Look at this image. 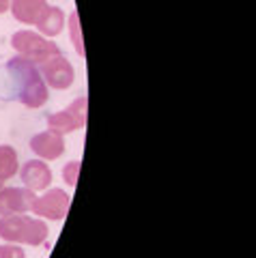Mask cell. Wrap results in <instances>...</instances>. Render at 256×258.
Masks as SVG:
<instances>
[{
	"label": "cell",
	"mask_w": 256,
	"mask_h": 258,
	"mask_svg": "<svg viewBox=\"0 0 256 258\" xmlns=\"http://www.w3.org/2000/svg\"><path fill=\"white\" fill-rule=\"evenodd\" d=\"M7 71H9L13 84V95L22 106L33 110L45 106L50 93H47V84L43 82L41 74H39V67L33 60L24 58V56H13L7 62Z\"/></svg>",
	"instance_id": "cell-1"
},
{
	"label": "cell",
	"mask_w": 256,
	"mask_h": 258,
	"mask_svg": "<svg viewBox=\"0 0 256 258\" xmlns=\"http://www.w3.org/2000/svg\"><path fill=\"white\" fill-rule=\"evenodd\" d=\"M47 224L39 217L28 215H3L0 217V239L15 245H41L45 243Z\"/></svg>",
	"instance_id": "cell-2"
},
{
	"label": "cell",
	"mask_w": 256,
	"mask_h": 258,
	"mask_svg": "<svg viewBox=\"0 0 256 258\" xmlns=\"http://www.w3.org/2000/svg\"><path fill=\"white\" fill-rule=\"evenodd\" d=\"M11 45H13V50L18 52V56H24V58L33 60L35 64L43 62L45 58H50V56L60 54L58 45H56L54 41H50V39H45L43 35L33 32V30H18V32H13Z\"/></svg>",
	"instance_id": "cell-3"
},
{
	"label": "cell",
	"mask_w": 256,
	"mask_h": 258,
	"mask_svg": "<svg viewBox=\"0 0 256 258\" xmlns=\"http://www.w3.org/2000/svg\"><path fill=\"white\" fill-rule=\"evenodd\" d=\"M86 106H89V99L84 95H80L65 110L50 114L47 116V132L65 136V134H74L78 129H82L86 123Z\"/></svg>",
	"instance_id": "cell-4"
},
{
	"label": "cell",
	"mask_w": 256,
	"mask_h": 258,
	"mask_svg": "<svg viewBox=\"0 0 256 258\" xmlns=\"http://www.w3.org/2000/svg\"><path fill=\"white\" fill-rule=\"evenodd\" d=\"M37 67H39V74H41L43 82L50 88H54V91H65L76 80L74 67H71V62L62 54L50 56L43 62H39Z\"/></svg>",
	"instance_id": "cell-5"
},
{
	"label": "cell",
	"mask_w": 256,
	"mask_h": 258,
	"mask_svg": "<svg viewBox=\"0 0 256 258\" xmlns=\"http://www.w3.org/2000/svg\"><path fill=\"white\" fill-rule=\"evenodd\" d=\"M69 203H71L69 194L58 189V187H54V189H47L43 196L35 198L30 211H33L37 217H43V220L60 222L69 211Z\"/></svg>",
	"instance_id": "cell-6"
},
{
	"label": "cell",
	"mask_w": 256,
	"mask_h": 258,
	"mask_svg": "<svg viewBox=\"0 0 256 258\" xmlns=\"http://www.w3.org/2000/svg\"><path fill=\"white\" fill-rule=\"evenodd\" d=\"M35 191L28 187H3L0 189V215H22L30 211Z\"/></svg>",
	"instance_id": "cell-7"
},
{
	"label": "cell",
	"mask_w": 256,
	"mask_h": 258,
	"mask_svg": "<svg viewBox=\"0 0 256 258\" xmlns=\"http://www.w3.org/2000/svg\"><path fill=\"white\" fill-rule=\"evenodd\" d=\"M20 179L30 191H43L52 183V170L43 159H30L22 166Z\"/></svg>",
	"instance_id": "cell-8"
},
{
	"label": "cell",
	"mask_w": 256,
	"mask_h": 258,
	"mask_svg": "<svg viewBox=\"0 0 256 258\" xmlns=\"http://www.w3.org/2000/svg\"><path fill=\"white\" fill-rule=\"evenodd\" d=\"M30 151L39 159H58L65 153V140H62V136L54 132H41L30 138Z\"/></svg>",
	"instance_id": "cell-9"
},
{
	"label": "cell",
	"mask_w": 256,
	"mask_h": 258,
	"mask_svg": "<svg viewBox=\"0 0 256 258\" xmlns=\"http://www.w3.org/2000/svg\"><path fill=\"white\" fill-rule=\"evenodd\" d=\"M47 0H11L9 11L13 13V18L22 24H35L41 20V15L47 9Z\"/></svg>",
	"instance_id": "cell-10"
},
{
	"label": "cell",
	"mask_w": 256,
	"mask_h": 258,
	"mask_svg": "<svg viewBox=\"0 0 256 258\" xmlns=\"http://www.w3.org/2000/svg\"><path fill=\"white\" fill-rule=\"evenodd\" d=\"M62 26H65V13L58 7H47L45 13L41 15V20L37 22V30L41 32L45 39L60 35Z\"/></svg>",
	"instance_id": "cell-11"
},
{
	"label": "cell",
	"mask_w": 256,
	"mask_h": 258,
	"mask_svg": "<svg viewBox=\"0 0 256 258\" xmlns=\"http://www.w3.org/2000/svg\"><path fill=\"white\" fill-rule=\"evenodd\" d=\"M20 170V161L18 153L9 144H0V179H11Z\"/></svg>",
	"instance_id": "cell-12"
},
{
	"label": "cell",
	"mask_w": 256,
	"mask_h": 258,
	"mask_svg": "<svg viewBox=\"0 0 256 258\" xmlns=\"http://www.w3.org/2000/svg\"><path fill=\"white\" fill-rule=\"evenodd\" d=\"M78 174H80V161H69V164L62 168V179H65V183L71 185V187H76Z\"/></svg>",
	"instance_id": "cell-13"
},
{
	"label": "cell",
	"mask_w": 256,
	"mask_h": 258,
	"mask_svg": "<svg viewBox=\"0 0 256 258\" xmlns=\"http://www.w3.org/2000/svg\"><path fill=\"white\" fill-rule=\"evenodd\" d=\"M69 30H71V35H74V45H76V50L78 54H84V47H82V37H80V22H78V13L74 11L71 13V20H69Z\"/></svg>",
	"instance_id": "cell-14"
},
{
	"label": "cell",
	"mask_w": 256,
	"mask_h": 258,
	"mask_svg": "<svg viewBox=\"0 0 256 258\" xmlns=\"http://www.w3.org/2000/svg\"><path fill=\"white\" fill-rule=\"evenodd\" d=\"M0 258H26L24 249L15 243H5L0 245Z\"/></svg>",
	"instance_id": "cell-15"
},
{
	"label": "cell",
	"mask_w": 256,
	"mask_h": 258,
	"mask_svg": "<svg viewBox=\"0 0 256 258\" xmlns=\"http://www.w3.org/2000/svg\"><path fill=\"white\" fill-rule=\"evenodd\" d=\"M9 7H11V0H0V15L5 11H9Z\"/></svg>",
	"instance_id": "cell-16"
},
{
	"label": "cell",
	"mask_w": 256,
	"mask_h": 258,
	"mask_svg": "<svg viewBox=\"0 0 256 258\" xmlns=\"http://www.w3.org/2000/svg\"><path fill=\"white\" fill-rule=\"evenodd\" d=\"M5 187V179H0V189H3Z\"/></svg>",
	"instance_id": "cell-17"
}]
</instances>
